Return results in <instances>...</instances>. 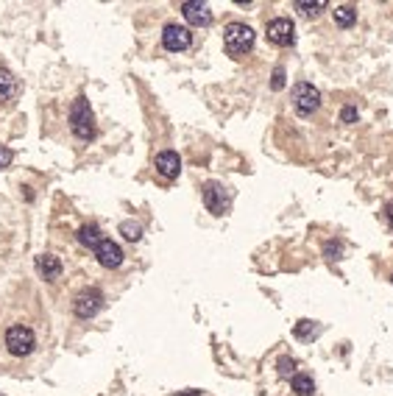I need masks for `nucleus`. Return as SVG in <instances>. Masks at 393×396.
<instances>
[{"instance_id": "nucleus-12", "label": "nucleus", "mask_w": 393, "mask_h": 396, "mask_svg": "<svg viewBox=\"0 0 393 396\" xmlns=\"http://www.w3.org/2000/svg\"><path fill=\"white\" fill-rule=\"evenodd\" d=\"M36 271L45 279H56L62 274V262L53 254H42V257H36Z\"/></svg>"}, {"instance_id": "nucleus-20", "label": "nucleus", "mask_w": 393, "mask_h": 396, "mask_svg": "<svg viewBox=\"0 0 393 396\" xmlns=\"http://www.w3.org/2000/svg\"><path fill=\"white\" fill-rule=\"evenodd\" d=\"M279 374H282V377L296 374V360H293V358H282V360H279Z\"/></svg>"}, {"instance_id": "nucleus-9", "label": "nucleus", "mask_w": 393, "mask_h": 396, "mask_svg": "<svg viewBox=\"0 0 393 396\" xmlns=\"http://www.w3.org/2000/svg\"><path fill=\"white\" fill-rule=\"evenodd\" d=\"M182 14L190 25H198V28H206L212 25V12L206 3H201V0H184L182 3Z\"/></svg>"}, {"instance_id": "nucleus-18", "label": "nucleus", "mask_w": 393, "mask_h": 396, "mask_svg": "<svg viewBox=\"0 0 393 396\" xmlns=\"http://www.w3.org/2000/svg\"><path fill=\"white\" fill-rule=\"evenodd\" d=\"M324 9H326V0H318V3H304V0H298L296 3V12H301L304 17H318Z\"/></svg>"}, {"instance_id": "nucleus-24", "label": "nucleus", "mask_w": 393, "mask_h": 396, "mask_svg": "<svg viewBox=\"0 0 393 396\" xmlns=\"http://www.w3.org/2000/svg\"><path fill=\"white\" fill-rule=\"evenodd\" d=\"M12 159H14L12 148H6V145H0V167H6V165H9Z\"/></svg>"}, {"instance_id": "nucleus-7", "label": "nucleus", "mask_w": 393, "mask_h": 396, "mask_svg": "<svg viewBox=\"0 0 393 396\" xmlns=\"http://www.w3.org/2000/svg\"><path fill=\"white\" fill-rule=\"evenodd\" d=\"M265 34H268V42H271V45H276V48H290L293 42H296V25L287 17L271 20Z\"/></svg>"}, {"instance_id": "nucleus-5", "label": "nucleus", "mask_w": 393, "mask_h": 396, "mask_svg": "<svg viewBox=\"0 0 393 396\" xmlns=\"http://www.w3.org/2000/svg\"><path fill=\"white\" fill-rule=\"evenodd\" d=\"M162 45L173 54H179V51H187L193 45V31L187 25H179V23H167L162 28Z\"/></svg>"}, {"instance_id": "nucleus-23", "label": "nucleus", "mask_w": 393, "mask_h": 396, "mask_svg": "<svg viewBox=\"0 0 393 396\" xmlns=\"http://www.w3.org/2000/svg\"><path fill=\"white\" fill-rule=\"evenodd\" d=\"M271 86H274V90H282V86H285V70H282V67L274 70V81H271Z\"/></svg>"}, {"instance_id": "nucleus-4", "label": "nucleus", "mask_w": 393, "mask_h": 396, "mask_svg": "<svg viewBox=\"0 0 393 396\" xmlns=\"http://www.w3.org/2000/svg\"><path fill=\"white\" fill-rule=\"evenodd\" d=\"M6 346H9V351H12L14 358H25V355H31V351H34L36 338H34V332H31L28 327L17 324V327H9V332H6Z\"/></svg>"}, {"instance_id": "nucleus-19", "label": "nucleus", "mask_w": 393, "mask_h": 396, "mask_svg": "<svg viewBox=\"0 0 393 396\" xmlns=\"http://www.w3.org/2000/svg\"><path fill=\"white\" fill-rule=\"evenodd\" d=\"M120 232H123L128 240H140V237H143V226H140V224H131V221L120 224Z\"/></svg>"}, {"instance_id": "nucleus-15", "label": "nucleus", "mask_w": 393, "mask_h": 396, "mask_svg": "<svg viewBox=\"0 0 393 396\" xmlns=\"http://www.w3.org/2000/svg\"><path fill=\"white\" fill-rule=\"evenodd\" d=\"M293 391H296L298 396H313V393H315L313 377H307V374H293Z\"/></svg>"}, {"instance_id": "nucleus-2", "label": "nucleus", "mask_w": 393, "mask_h": 396, "mask_svg": "<svg viewBox=\"0 0 393 396\" xmlns=\"http://www.w3.org/2000/svg\"><path fill=\"white\" fill-rule=\"evenodd\" d=\"M224 48L229 56H246L254 48V31L246 23H229L224 28Z\"/></svg>"}, {"instance_id": "nucleus-3", "label": "nucleus", "mask_w": 393, "mask_h": 396, "mask_svg": "<svg viewBox=\"0 0 393 396\" xmlns=\"http://www.w3.org/2000/svg\"><path fill=\"white\" fill-rule=\"evenodd\" d=\"M321 106V93L310 81H298L293 86V109L301 115V117H310L315 109Z\"/></svg>"}, {"instance_id": "nucleus-25", "label": "nucleus", "mask_w": 393, "mask_h": 396, "mask_svg": "<svg viewBox=\"0 0 393 396\" xmlns=\"http://www.w3.org/2000/svg\"><path fill=\"white\" fill-rule=\"evenodd\" d=\"M385 221H388V226L393 229V201H390V204L385 207Z\"/></svg>"}, {"instance_id": "nucleus-10", "label": "nucleus", "mask_w": 393, "mask_h": 396, "mask_svg": "<svg viewBox=\"0 0 393 396\" xmlns=\"http://www.w3.org/2000/svg\"><path fill=\"white\" fill-rule=\"evenodd\" d=\"M95 257H98V262L104 268H117L120 262H123V248L117 246V243H112V240H101V246L95 248Z\"/></svg>"}, {"instance_id": "nucleus-22", "label": "nucleus", "mask_w": 393, "mask_h": 396, "mask_svg": "<svg viewBox=\"0 0 393 396\" xmlns=\"http://www.w3.org/2000/svg\"><path fill=\"white\" fill-rule=\"evenodd\" d=\"M324 251H326V257H329V259H337V257H340V251H343V246H340V243H326V246H324Z\"/></svg>"}, {"instance_id": "nucleus-11", "label": "nucleus", "mask_w": 393, "mask_h": 396, "mask_svg": "<svg viewBox=\"0 0 393 396\" xmlns=\"http://www.w3.org/2000/svg\"><path fill=\"white\" fill-rule=\"evenodd\" d=\"M179 170H182V159H179L176 151H162V154H156V173H159V176H165V179H176Z\"/></svg>"}, {"instance_id": "nucleus-17", "label": "nucleus", "mask_w": 393, "mask_h": 396, "mask_svg": "<svg viewBox=\"0 0 393 396\" xmlns=\"http://www.w3.org/2000/svg\"><path fill=\"white\" fill-rule=\"evenodd\" d=\"M293 332H296V338H298V340H310V338H315V335L321 332V327H318L315 321H307V318H304V321H298V324H296V329H293Z\"/></svg>"}, {"instance_id": "nucleus-6", "label": "nucleus", "mask_w": 393, "mask_h": 396, "mask_svg": "<svg viewBox=\"0 0 393 396\" xmlns=\"http://www.w3.org/2000/svg\"><path fill=\"white\" fill-rule=\"evenodd\" d=\"M104 307V293L98 288H84L75 299H73V313L78 318H93Z\"/></svg>"}, {"instance_id": "nucleus-1", "label": "nucleus", "mask_w": 393, "mask_h": 396, "mask_svg": "<svg viewBox=\"0 0 393 396\" xmlns=\"http://www.w3.org/2000/svg\"><path fill=\"white\" fill-rule=\"evenodd\" d=\"M70 128L78 140H93L95 137V117L90 109V101L84 95H78L70 106Z\"/></svg>"}, {"instance_id": "nucleus-8", "label": "nucleus", "mask_w": 393, "mask_h": 396, "mask_svg": "<svg viewBox=\"0 0 393 396\" xmlns=\"http://www.w3.org/2000/svg\"><path fill=\"white\" fill-rule=\"evenodd\" d=\"M204 204L212 215H226L229 212V193L224 185L217 182H206L204 185Z\"/></svg>"}, {"instance_id": "nucleus-21", "label": "nucleus", "mask_w": 393, "mask_h": 396, "mask_svg": "<svg viewBox=\"0 0 393 396\" xmlns=\"http://www.w3.org/2000/svg\"><path fill=\"white\" fill-rule=\"evenodd\" d=\"M340 120H343V123H355V120H357V109H355V106H343Z\"/></svg>"}, {"instance_id": "nucleus-16", "label": "nucleus", "mask_w": 393, "mask_h": 396, "mask_svg": "<svg viewBox=\"0 0 393 396\" xmlns=\"http://www.w3.org/2000/svg\"><path fill=\"white\" fill-rule=\"evenodd\" d=\"M335 23H337L340 28L355 25V23H357V9H352V6H337V9H335Z\"/></svg>"}, {"instance_id": "nucleus-26", "label": "nucleus", "mask_w": 393, "mask_h": 396, "mask_svg": "<svg viewBox=\"0 0 393 396\" xmlns=\"http://www.w3.org/2000/svg\"><path fill=\"white\" fill-rule=\"evenodd\" d=\"M390 282H393V277H390Z\"/></svg>"}, {"instance_id": "nucleus-13", "label": "nucleus", "mask_w": 393, "mask_h": 396, "mask_svg": "<svg viewBox=\"0 0 393 396\" xmlns=\"http://www.w3.org/2000/svg\"><path fill=\"white\" fill-rule=\"evenodd\" d=\"M101 240H104V235H101V229L95 226V224H84L81 229H78V243L81 246H86V248H98L101 246Z\"/></svg>"}, {"instance_id": "nucleus-14", "label": "nucleus", "mask_w": 393, "mask_h": 396, "mask_svg": "<svg viewBox=\"0 0 393 396\" xmlns=\"http://www.w3.org/2000/svg\"><path fill=\"white\" fill-rule=\"evenodd\" d=\"M17 95V78L12 70L6 67H0V101H9Z\"/></svg>"}]
</instances>
